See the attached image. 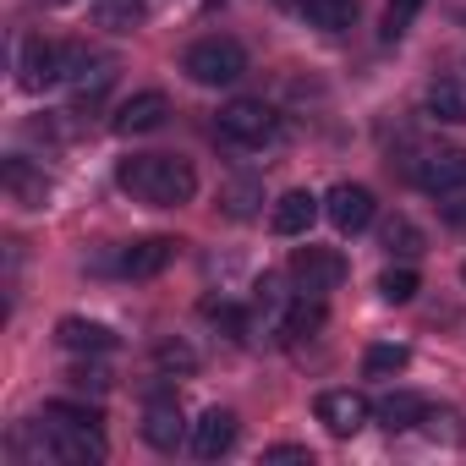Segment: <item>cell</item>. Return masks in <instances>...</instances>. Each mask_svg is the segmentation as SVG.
<instances>
[{
    "label": "cell",
    "instance_id": "6da1fadb",
    "mask_svg": "<svg viewBox=\"0 0 466 466\" xmlns=\"http://www.w3.org/2000/svg\"><path fill=\"white\" fill-rule=\"evenodd\" d=\"M116 181H121V192H132L137 203H154V208H176L198 192L192 165L176 154H132V159H121Z\"/></svg>",
    "mask_w": 466,
    "mask_h": 466
},
{
    "label": "cell",
    "instance_id": "7a4b0ae2",
    "mask_svg": "<svg viewBox=\"0 0 466 466\" xmlns=\"http://www.w3.org/2000/svg\"><path fill=\"white\" fill-rule=\"evenodd\" d=\"M181 72L192 83H203V88H230V83L248 72V50L237 39H198L187 50V61H181Z\"/></svg>",
    "mask_w": 466,
    "mask_h": 466
},
{
    "label": "cell",
    "instance_id": "3957f363",
    "mask_svg": "<svg viewBox=\"0 0 466 466\" xmlns=\"http://www.w3.org/2000/svg\"><path fill=\"white\" fill-rule=\"evenodd\" d=\"M219 137L237 148H264V143H275V110L264 99H230L219 110Z\"/></svg>",
    "mask_w": 466,
    "mask_h": 466
},
{
    "label": "cell",
    "instance_id": "277c9868",
    "mask_svg": "<svg viewBox=\"0 0 466 466\" xmlns=\"http://www.w3.org/2000/svg\"><path fill=\"white\" fill-rule=\"evenodd\" d=\"M45 422H50V428H45L39 450H45L50 461H66V466L105 461V439H99V428H94V422H56V417H45Z\"/></svg>",
    "mask_w": 466,
    "mask_h": 466
},
{
    "label": "cell",
    "instance_id": "5b68a950",
    "mask_svg": "<svg viewBox=\"0 0 466 466\" xmlns=\"http://www.w3.org/2000/svg\"><path fill=\"white\" fill-rule=\"evenodd\" d=\"M291 280H297V291L324 297V291H335L346 280V258L335 248H297L291 253Z\"/></svg>",
    "mask_w": 466,
    "mask_h": 466
},
{
    "label": "cell",
    "instance_id": "8992f818",
    "mask_svg": "<svg viewBox=\"0 0 466 466\" xmlns=\"http://www.w3.org/2000/svg\"><path fill=\"white\" fill-rule=\"evenodd\" d=\"M411 181H417L422 192L444 198V192L466 187V154H461V148H422L417 165H411Z\"/></svg>",
    "mask_w": 466,
    "mask_h": 466
},
{
    "label": "cell",
    "instance_id": "52a82bcc",
    "mask_svg": "<svg viewBox=\"0 0 466 466\" xmlns=\"http://www.w3.org/2000/svg\"><path fill=\"white\" fill-rule=\"evenodd\" d=\"M319 422H324L335 439H351V433H362V428L373 422V406H368V395H357V390H324V395H319Z\"/></svg>",
    "mask_w": 466,
    "mask_h": 466
},
{
    "label": "cell",
    "instance_id": "ba28073f",
    "mask_svg": "<svg viewBox=\"0 0 466 466\" xmlns=\"http://www.w3.org/2000/svg\"><path fill=\"white\" fill-rule=\"evenodd\" d=\"M324 214H329V225L340 230V237H357V230L373 225V192L357 187V181H340V187L324 198Z\"/></svg>",
    "mask_w": 466,
    "mask_h": 466
},
{
    "label": "cell",
    "instance_id": "9c48e42d",
    "mask_svg": "<svg viewBox=\"0 0 466 466\" xmlns=\"http://www.w3.org/2000/svg\"><path fill=\"white\" fill-rule=\"evenodd\" d=\"M17 72H23V88L39 94V88H50V83L66 77V50L50 45V39H28L23 56H17Z\"/></svg>",
    "mask_w": 466,
    "mask_h": 466
},
{
    "label": "cell",
    "instance_id": "30bf717a",
    "mask_svg": "<svg viewBox=\"0 0 466 466\" xmlns=\"http://www.w3.org/2000/svg\"><path fill=\"white\" fill-rule=\"evenodd\" d=\"M143 439H148L154 450H176V444L187 439V417H181V406H176L170 395H154V400L143 406Z\"/></svg>",
    "mask_w": 466,
    "mask_h": 466
},
{
    "label": "cell",
    "instance_id": "8fae6325",
    "mask_svg": "<svg viewBox=\"0 0 466 466\" xmlns=\"http://www.w3.org/2000/svg\"><path fill=\"white\" fill-rule=\"evenodd\" d=\"M230 444H237V417H230L225 406H208V411L192 422V450H198L203 461H219Z\"/></svg>",
    "mask_w": 466,
    "mask_h": 466
},
{
    "label": "cell",
    "instance_id": "7c38bea8",
    "mask_svg": "<svg viewBox=\"0 0 466 466\" xmlns=\"http://www.w3.org/2000/svg\"><path fill=\"white\" fill-rule=\"evenodd\" d=\"M165 116H170L165 94H154V88H148V94H132V99L116 110V121H110V127H116L121 137H137V132H154V127H165Z\"/></svg>",
    "mask_w": 466,
    "mask_h": 466
},
{
    "label": "cell",
    "instance_id": "4fadbf2b",
    "mask_svg": "<svg viewBox=\"0 0 466 466\" xmlns=\"http://www.w3.org/2000/svg\"><path fill=\"white\" fill-rule=\"evenodd\" d=\"M170 258H176V242H170V237H143V242H132V248L121 253L116 269H121L127 280H154Z\"/></svg>",
    "mask_w": 466,
    "mask_h": 466
},
{
    "label": "cell",
    "instance_id": "5bb4252c",
    "mask_svg": "<svg viewBox=\"0 0 466 466\" xmlns=\"http://www.w3.org/2000/svg\"><path fill=\"white\" fill-rule=\"evenodd\" d=\"M373 422H379V428H390V433H406V428L428 422V400H422V395H411V390H395V395H384V400L373 406Z\"/></svg>",
    "mask_w": 466,
    "mask_h": 466
},
{
    "label": "cell",
    "instance_id": "9a60e30c",
    "mask_svg": "<svg viewBox=\"0 0 466 466\" xmlns=\"http://www.w3.org/2000/svg\"><path fill=\"white\" fill-rule=\"evenodd\" d=\"M56 340H61L66 351H77V357H99V351L116 346V335H110L105 324H94V319H61V324H56Z\"/></svg>",
    "mask_w": 466,
    "mask_h": 466
},
{
    "label": "cell",
    "instance_id": "2e32d148",
    "mask_svg": "<svg viewBox=\"0 0 466 466\" xmlns=\"http://www.w3.org/2000/svg\"><path fill=\"white\" fill-rule=\"evenodd\" d=\"M319 219V198L313 192H286L280 203H275V230H280V237H308V225Z\"/></svg>",
    "mask_w": 466,
    "mask_h": 466
},
{
    "label": "cell",
    "instance_id": "e0dca14e",
    "mask_svg": "<svg viewBox=\"0 0 466 466\" xmlns=\"http://www.w3.org/2000/svg\"><path fill=\"white\" fill-rule=\"evenodd\" d=\"M302 17L319 34H340V28L357 23V0H302Z\"/></svg>",
    "mask_w": 466,
    "mask_h": 466
},
{
    "label": "cell",
    "instance_id": "ac0fdd59",
    "mask_svg": "<svg viewBox=\"0 0 466 466\" xmlns=\"http://www.w3.org/2000/svg\"><path fill=\"white\" fill-rule=\"evenodd\" d=\"M428 110H433V121L466 127V88H461V83H450V77L428 83Z\"/></svg>",
    "mask_w": 466,
    "mask_h": 466
},
{
    "label": "cell",
    "instance_id": "d6986e66",
    "mask_svg": "<svg viewBox=\"0 0 466 466\" xmlns=\"http://www.w3.org/2000/svg\"><path fill=\"white\" fill-rule=\"evenodd\" d=\"M6 187H12V198H17L23 208H39L45 192H50V181H45L39 170H28V159H12V165H6Z\"/></svg>",
    "mask_w": 466,
    "mask_h": 466
},
{
    "label": "cell",
    "instance_id": "ffe728a7",
    "mask_svg": "<svg viewBox=\"0 0 466 466\" xmlns=\"http://www.w3.org/2000/svg\"><path fill=\"white\" fill-rule=\"evenodd\" d=\"M94 23L110 34H132L143 23V0H94Z\"/></svg>",
    "mask_w": 466,
    "mask_h": 466
},
{
    "label": "cell",
    "instance_id": "44dd1931",
    "mask_svg": "<svg viewBox=\"0 0 466 466\" xmlns=\"http://www.w3.org/2000/svg\"><path fill=\"white\" fill-rule=\"evenodd\" d=\"M379 242H384V253H395V258H417V253H422V230H417L406 214H395V219H384Z\"/></svg>",
    "mask_w": 466,
    "mask_h": 466
},
{
    "label": "cell",
    "instance_id": "7402d4cb",
    "mask_svg": "<svg viewBox=\"0 0 466 466\" xmlns=\"http://www.w3.org/2000/svg\"><path fill=\"white\" fill-rule=\"evenodd\" d=\"M319 324H324V302L302 291V302H291V308H286V319H280V335H286V340H302V335H313Z\"/></svg>",
    "mask_w": 466,
    "mask_h": 466
},
{
    "label": "cell",
    "instance_id": "603a6c76",
    "mask_svg": "<svg viewBox=\"0 0 466 466\" xmlns=\"http://www.w3.org/2000/svg\"><path fill=\"white\" fill-rule=\"evenodd\" d=\"M406 362H411V351H406V346H368L362 373H368V379H395Z\"/></svg>",
    "mask_w": 466,
    "mask_h": 466
},
{
    "label": "cell",
    "instance_id": "cb8c5ba5",
    "mask_svg": "<svg viewBox=\"0 0 466 466\" xmlns=\"http://www.w3.org/2000/svg\"><path fill=\"white\" fill-rule=\"evenodd\" d=\"M417 291H422V280H417V269H406V264L379 275V297H384V302H411Z\"/></svg>",
    "mask_w": 466,
    "mask_h": 466
},
{
    "label": "cell",
    "instance_id": "d4e9b609",
    "mask_svg": "<svg viewBox=\"0 0 466 466\" xmlns=\"http://www.w3.org/2000/svg\"><path fill=\"white\" fill-rule=\"evenodd\" d=\"M417 12H422V0H390V6H384V39H400Z\"/></svg>",
    "mask_w": 466,
    "mask_h": 466
},
{
    "label": "cell",
    "instance_id": "484cf974",
    "mask_svg": "<svg viewBox=\"0 0 466 466\" xmlns=\"http://www.w3.org/2000/svg\"><path fill=\"white\" fill-rule=\"evenodd\" d=\"M45 417H56V422H94L99 428V406H77V400H50Z\"/></svg>",
    "mask_w": 466,
    "mask_h": 466
},
{
    "label": "cell",
    "instance_id": "4316f807",
    "mask_svg": "<svg viewBox=\"0 0 466 466\" xmlns=\"http://www.w3.org/2000/svg\"><path fill=\"white\" fill-rule=\"evenodd\" d=\"M159 368L192 373V368H198V357H192V346H181V340H165V346H159Z\"/></svg>",
    "mask_w": 466,
    "mask_h": 466
},
{
    "label": "cell",
    "instance_id": "83f0119b",
    "mask_svg": "<svg viewBox=\"0 0 466 466\" xmlns=\"http://www.w3.org/2000/svg\"><path fill=\"white\" fill-rule=\"evenodd\" d=\"M264 461L269 466H313V450L308 444H275V450H264Z\"/></svg>",
    "mask_w": 466,
    "mask_h": 466
},
{
    "label": "cell",
    "instance_id": "f1b7e54d",
    "mask_svg": "<svg viewBox=\"0 0 466 466\" xmlns=\"http://www.w3.org/2000/svg\"><path fill=\"white\" fill-rule=\"evenodd\" d=\"M444 219H450V225H466V187L444 192Z\"/></svg>",
    "mask_w": 466,
    "mask_h": 466
},
{
    "label": "cell",
    "instance_id": "f546056e",
    "mask_svg": "<svg viewBox=\"0 0 466 466\" xmlns=\"http://www.w3.org/2000/svg\"><path fill=\"white\" fill-rule=\"evenodd\" d=\"M72 384H77V390H88V384H94V390H105V384H110V373H105V368H77V373H72Z\"/></svg>",
    "mask_w": 466,
    "mask_h": 466
},
{
    "label": "cell",
    "instance_id": "4dcf8cb0",
    "mask_svg": "<svg viewBox=\"0 0 466 466\" xmlns=\"http://www.w3.org/2000/svg\"><path fill=\"white\" fill-rule=\"evenodd\" d=\"M461 280H466V264H461Z\"/></svg>",
    "mask_w": 466,
    "mask_h": 466
}]
</instances>
